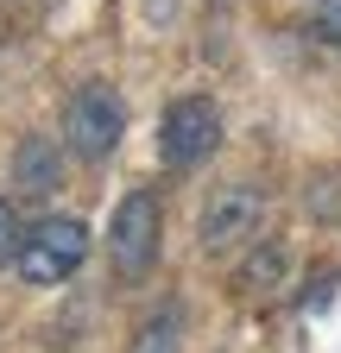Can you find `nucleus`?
Here are the masks:
<instances>
[{
	"label": "nucleus",
	"mask_w": 341,
	"mask_h": 353,
	"mask_svg": "<svg viewBox=\"0 0 341 353\" xmlns=\"http://www.w3.org/2000/svg\"><path fill=\"white\" fill-rule=\"evenodd\" d=\"M120 132H126V101L114 82H82L70 88L64 101V120H57V145L76 158V164H108L120 152Z\"/></svg>",
	"instance_id": "f257e3e1"
},
{
	"label": "nucleus",
	"mask_w": 341,
	"mask_h": 353,
	"mask_svg": "<svg viewBox=\"0 0 341 353\" xmlns=\"http://www.w3.org/2000/svg\"><path fill=\"white\" fill-rule=\"evenodd\" d=\"M158 240H164V208L152 190H126L108 214V272L114 284H146L158 272Z\"/></svg>",
	"instance_id": "f03ea898"
},
{
	"label": "nucleus",
	"mask_w": 341,
	"mask_h": 353,
	"mask_svg": "<svg viewBox=\"0 0 341 353\" xmlns=\"http://www.w3.org/2000/svg\"><path fill=\"white\" fill-rule=\"evenodd\" d=\"M266 214H272V196L253 183V176H234V183H215L196 214V240L208 259H228V252H246L253 240L266 234Z\"/></svg>",
	"instance_id": "7ed1b4c3"
},
{
	"label": "nucleus",
	"mask_w": 341,
	"mask_h": 353,
	"mask_svg": "<svg viewBox=\"0 0 341 353\" xmlns=\"http://www.w3.org/2000/svg\"><path fill=\"white\" fill-rule=\"evenodd\" d=\"M82 259H89V228H82L76 214H45V221H32V228L19 234L13 272L26 284H38V290H51V284L82 272Z\"/></svg>",
	"instance_id": "20e7f679"
},
{
	"label": "nucleus",
	"mask_w": 341,
	"mask_h": 353,
	"mask_svg": "<svg viewBox=\"0 0 341 353\" xmlns=\"http://www.w3.org/2000/svg\"><path fill=\"white\" fill-rule=\"evenodd\" d=\"M222 145V108L208 95H177L158 120V164L164 170H202Z\"/></svg>",
	"instance_id": "39448f33"
},
{
	"label": "nucleus",
	"mask_w": 341,
	"mask_h": 353,
	"mask_svg": "<svg viewBox=\"0 0 341 353\" xmlns=\"http://www.w3.org/2000/svg\"><path fill=\"white\" fill-rule=\"evenodd\" d=\"M291 278H297V252H291L284 240H253V246L240 252V265H234V290L253 296V303L278 296Z\"/></svg>",
	"instance_id": "423d86ee"
},
{
	"label": "nucleus",
	"mask_w": 341,
	"mask_h": 353,
	"mask_svg": "<svg viewBox=\"0 0 341 353\" xmlns=\"http://www.w3.org/2000/svg\"><path fill=\"white\" fill-rule=\"evenodd\" d=\"M13 183H19V196H38V202L64 190V145L51 139V132H26V139H19Z\"/></svg>",
	"instance_id": "0eeeda50"
},
{
	"label": "nucleus",
	"mask_w": 341,
	"mask_h": 353,
	"mask_svg": "<svg viewBox=\"0 0 341 353\" xmlns=\"http://www.w3.org/2000/svg\"><path fill=\"white\" fill-rule=\"evenodd\" d=\"M126 353H184V303L164 296L152 316L133 328V347H126Z\"/></svg>",
	"instance_id": "6e6552de"
},
{
	"label": "nucleus",
	"mask_w": 341,
	"mask_h": 353,
	"mask_svg": "<svg viewBox=\"0 0 341 353\" xmlns=\"http://www.w3.org/2000/svg\"><path fill=\"white\" fill-rule=\"evenodd\" d=\"M304 32L329 51H341V0H304Z\"/></svg>",
	"instance_id": "1a4fd4ad"
},
{
	"label": "nucleus",
	"mask_w": 341,
	"mask_h": 353,
	"mask_svg": "<svg viewBox=\"0 0 341 353\" xmlns=\"http://www.w3.org/2000/svg\"><path fill=\"white\" fill-rule=\"evenodd\" d=\"M19 208H13V196H0V265H13V252H19Z\"/></svg>",
	"instance_id": "9d476101"
}]
</instances>
